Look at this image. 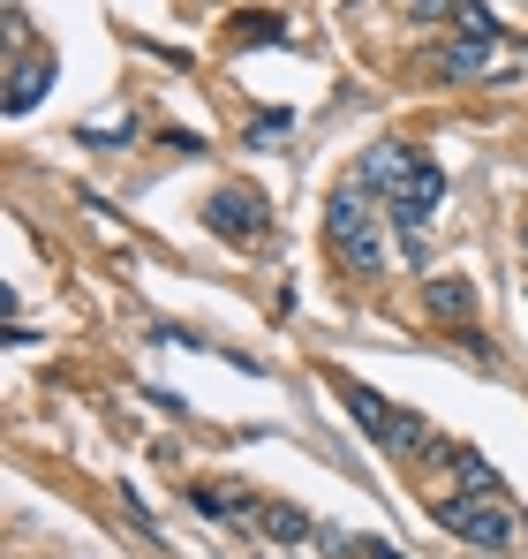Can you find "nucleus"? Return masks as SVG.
Instances as JSON below:
<instances>
[{
	"mask_svg": "<svg viewBox=\"0 0 528 559\" xmlns=\"http://www.w3.org/2000/svg\"><path fill=\"white\" fill-rule=\"evenodd\" d=\"M264 197L257 189H219L212 197V235H227V242H264Z\"/></svg>",
	"mask_w": 528,
	"mask_h": 559,
	"instance_id": "39448f33",
	"label": "nucleus"
},
{
	"mask_svg": "<svg viewBox=\"0 0 528 559\" xmlns=\"http://www.w3.org/2000/svg\"><path fill=\"white\" fill-rule=\"evenodd\" d=\"M53 84V53H15L8 61V114H31Z\"/></svg>",
	"mask_w": 528,
	"mask_h": 559,
	"instance_id": "6e6552de",
	"label": "nucleus"
},
{
	"mask_svg": "<svg viewBox=\"0 0 528 559\" xmlns=\"http://www.w3.org/2000/svg\"><path fill=\"white\" fill-rule=\"evenodd\" d=\"M408 167H416V159H408V152H400V144H377V152H370V159H362V182H355V189H370V197H393V189H400V175H408Z\"/></svg>",
	"mask_w": 528,
	"mask_h": 559,
	"instance_id": "9d476101",
	"label": "nucleus"
},
{
	"mask_svg": "<svg viewBox=\"0 0 528 559\" xmlns=\"http://www.w3.org/2000/svg\"><path fill=\"white\" fill-rule=\"evenodd\" d=\"M439 522H445V537L483 545V552H506V545L521 537V514H514V499H506V491H445V499H439Z\"/></svg>",
	"mask_w": 528,
	"mask_h": 559,
	"instance_id": "f03ea898",
	"label": "nucleus"
},
{
	"mask_svg": "<svg viewBox=\"0 0 528 559\" xmlns=\"http://www.w3.org/2000/svg\"><path fill=\"white\" fill-rule=\"evenodd\" d=\"M84 136H129V121L121 114H98V121H84Z\"/></svg>",
	"mask_w": 528,
	"mask_h": 559,
	"instance_id": "f8f14e48",
	"label": "nucleus"
},
{
	"mask_svg": "<svg viewBox=\"0 0 528 559\" xmlns=\"http://www.w3.org/2000/svg\"><path fill=\"white\" fill-rule=\"evenodd\" d=\"M491 38H499V31H460L439 53V76H453V84H460V76H483V69H491Z\"/></svg>",
	"mask_w": 528,
	"mask_h": 559,
	"instance_id": "1a4fd4ad",
	"label": "nucleus"
},
{
	"mask_svg": "<svg viewBox=\"0 0 528 559\" xmlns=\"http://www.w3.org/2000/svg\"><path fill=\"white\" fill-rule=\"evenodd\" d=\"M439 197H445V167L439 159H416V167L400 175V189L385 197V204H393V227H400V250H408L416 265H423V227H431Z\"/></svg>",
	"mask_w": 528,
	"mask_h": 559,
	"instance_id": "7ed1b4c3",
	"label": "nucleus"
},
{
	"mask_svg": "<svg viewBox=\"0 0 528 559\" xmlns=\"http://www.w3.org/2000/svg\"><path fill=\"white\" fill-rule=\"evenodd\" d=\"M453 476H460V491H506V484H499V468L476 462V454H453Z\"/></svg>",
	"mask_w": 528,
	"mask_h": 559,
	"instance_id": "9b49d317",
	"label": "nucleus"
},
{
	"mask_svg": "<svg viewBox=\"0 0 528 559\" xmlns=\"http://www.w3.org/2000/svg\"><path fill=\"white\" fill-rule=\"evenodd\" d=\"M423 310H431L439 325H476V287L460 273H431L423 280Z\"/></svg>",
	"mask_w": 528,
	"mask_h": 559,
	"instance_id": "0eeeda50",
	"label": "nucleus"
},
{
	"mask_svg": "<svg viewBox=\"0 0 528 559\" xmlns=\"http://www.w3.org/2000/svg\"><path fill=\"white\" fill-rule=\"evenodd\" d=\"M325 242H333V258L348 265V273H385V227H377V212H370V189H340L333 197V212H325Z\"/></svg>",
	"mask_w": 528,
	"mask_h": 559,
	"instance_id": "f257e3e1",
	"label": "nucleus"
},
{
	"mask_svg": "<svg viewBox=\"0 0 528 559\" xmlns=\"http://www.w3.org/2000/svg\"><path fill=\"white\" fill-rule=\"evenodd\" d=\"M521 242H528V227H521Z\"/></svg>",
	"mask_w": 528,
	"mask_h": 559,
	"instance_id": "ddd939ff",
	"label": "nucleus"
},
{
	"mask_svg": "<svg viewBox=\"0 0 528 559\" xmlns=\"http://www.w3.org/2000/svg\"><path fill=\"white\" fill-rule=\"evenodd\" d=\"M242 522H250L257 537H272V545H310V537H317V522H310L302 507H287V499H257Z\"/></svg>",
	"mask_w": 528,
	"mask_h": 559,
	"instance_id": "423d86ee",
	"label": "nucleus"
},
{
	"mask_svg": "<svg viewBox=\"0 0 528 559\" xmlns=\"http://www.w3.org/2000/svg\"><path fill=\"white\" fill-rule=\"evenodd\" d=\"M348 401V416L377 439V447H393V454H416V447H431V424L423 416H408V408H393L385 393H370V385H348L340 393Z\"/></svg>",
	"mask_w": 528,
	"mask_h": 559,
	"instance_id": "20e7f679",
	"label": "nucleus"
}]
</instances>
